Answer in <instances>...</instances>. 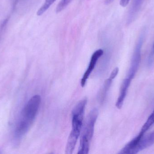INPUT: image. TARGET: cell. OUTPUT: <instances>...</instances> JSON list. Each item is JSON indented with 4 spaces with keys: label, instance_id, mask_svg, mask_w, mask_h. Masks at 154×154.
<instances>
[{
    "label": "cell",
    "instance_id": "1",
    "mask_svg": "<svg viewBox=\"0 0 154 154\" xmlns=\"http://www.w3.org/2000/svg\"><path fill=\"white\" fill-rule=\"evenodd\" d=\"M41 102L39 95L33 96L21 112L14 132V140L20 141L29 131L37 116Z\"/></svg>",
    "mask_w": 154,
    "mask_h": 154
},
{
    "label": "cell",
    "instance_id": "2",
    "mask_svg": "<svg viewBox=\"0 0 154 154\" xmlns=\"http://www.w3.org/2000/svg\"><path fill=\"white\" fill-rule=\"evenodd\" d=\"M87 103V99L83 98L77 103L72 111V130L69 137L66 149V151L69 152H74L78 138L80 134Z\"/></svg>",
    "mask_w": 154,
    "mask_h": 154
},
{
    "label": "cell",
    "instance_id": "3",
    "mask_svg": "<svg viewBox=\"0 0 154 154\" xmlns=\"http://www.w3.org/2000/svg\"><path fill=\"white\" fill-rule=\"evenodd\" d=\"M144 35L142 34L139 37L135 47L127 75L121 85L119 91V94L121 96H126L131 82L135 77L136 74L139 69L141 62L142 47Z\"/></svg>",
    "mask_w": 154,
    "mask_h": 154
},
{
    "label": "cell",
    "instance_id": "4",
    "mask_svg": "<svg viewBox=\"0 0 154 154\" xmlns=\"http://www.w3.org/2000/svg\"><path fill=\"white\" fill-rule=\"evenodd\" d=\"M98 116V110L97 108H95L91 111L87 116L82 127L78 154L88 153Z\"/></svg>",
    "mask_w": 154,
    "mask_h": 154
},
{
    "label": "cell",
    "instance_id": "5",
    "mask_svg": "<svg viewBox=\"0 0 154 154\" xmlns=\"http://www.w3.org/2000/svg\"><path fill=\"white\" fill-rule=\"evenodd\" d=\"M154 144V131L139 139L131 150L129 154H135Z\"/></svg>",
    "mask_w": 154,
    "mask_h": 154
},
{
    "label": "cell",
    "instance_id": "6",
    "mask_svg": "<svg viewBox=\"0 0 154 154\" xmlns=\"http://www.w3.org/2000/svg\"><path fill=\"white\" fill-rule=\"evenodd\" d=\"M103 53H104V51L103 50L99 49L96 51L92 54L91 58L88 67L84 73L81 81V85L82 87L85 86L87 80L88 79L91 72L95 68V66L99 59L103 55Z\"/></svg>",
    "mask_w": 154,
    "mask_h": 154
},
{
    "label": "cell",
    "instance_id": "7",
    "mask_svg": "<svg viewBox=\"0 0 154 154\" xmlns=\"http://www.w3.org/2000/svg\"><path fill=\"white\" fill-rule=\"evenodd\" d=\"M144 0H134L128 17L127 23L130 24L135 19L143 5Z\"/></svg>",
    "mask_w": 154,
    "mask_h": 154
},
{
    "label": "cell",
    "instance_id": "8",
    "mask_svg": "<svg viewBox=\"0 0 154 154\" xmlns=\"http://www.w3.org/2000/svg\"><path fill=\"white\" fill-rule=\"evenodd\" d=\"M153 125H154V109L153 111L152 112L149 117L147 118L146 121L145 123L144 124L139 134L134 138H135V140L137 141H139V139L142 138L144 135H145L146 132Z\"/></svg>",
    "mask_w": 154,
    "mask_h": 154
},
{
    "label": "cell",
    "instance_id": "9",
    "mask_svg": "<svg viewBox=\"0 0 154 154\" xmlns=\"http://www.w3.org/2000/svg\"><path fill=\"white\" fill-rule=\"evenodd\" d=\"M57 0H45L42 6L37 11V15L40 16L43 14Z\"/></svg>",
    "mask_w": 154,
    "mask_h": 154
},
{
    "label": "cell",
    "instance_id": "10",
    "mask_svg": "<svg viewBox=\"0 0 154 154\" xmlns=\"http://www.w3.org/2000/svg\"><path fill=\"white\" fill-rule=\"evenodd\" d=\"M73 0H61L57 6L56 11L59 13L64 10Z\"/></svg>",
    "mask_w": 154,
    "mask_h": 154
},
{
    "label": "cell",
    "instance_id": "11",
    "mask_svg": "<svg viewBox=\"0 0 154 154\" xmlns=\"http://www.w3.org/2000/svg\"><path fill=\"white\" fill-rule=\"evenodd\" d=\"M113 79L110 78V77L108 79L106 80L105 84H104V87H103V90H102V92H101V98L103 99V97H105V95L106 94L107 91L109 90V87H110V85L112 83V80Z\"/></svg>",
    "mask_w": 154,
    "mask_h": 154
},
{
    "label": "cell",
    "instance_id": "12",
    "mask_svg": "<svg viewBox=\"0 0 154 154\" xmlns=\"http://www.w3.org/2000/svg\"><path fill=\"white\" fill-rule=\"evenodd\" d=\"M154 60V44L153 46L152 49V52L149 55V58H148V64L149 65H152V63L153 62Z\"/></svg>",
    "mask_w": 154,
    "mask_h": 154
},
{
    "label": "cell",
    "instance_id": "13",
    "mask_svg": "<svg viewBox=\"0 0 154 154\" xmlns=\"http://www.w3.org/2000/svg\"><path fill=\"white\" fill-rule=\"evenodd\" d=\"M119 71V69L118 68H116L114 69L111 72V74H110L109 77L114 80L116 77L117 76Z\"/></svg>",
    "mask_w": 154,
    "mask_h": 154
},
{
    "label": "cell",
    "instance_id": "14",
    "mask_svg": "<svg viewBox=\"0 0 154 154\" xmlns=\"http://www.w3.org/2000/svg\"><path fill=\"white\" fill-rule=\"evenodd\" d=\"M130 0H120V4L123 6H126L128 5Z\"/></svg>",
    "mask_w": 154,
    "mask_h": 154
},
{
    "label": "cell",
    "instance_id": "15",
    "mask_svg": "<svg viewBox=\"0 0 154 154\" xmlns=\"http://www.w3.org/2000/svg\"><path fill=\"white\" fill-rule=\"evenodd\" d=\"M113 1H114V0H105V3L106 4H110Z\"/></svg>",
    "mask_w": 154,
    "mask_h": 154
}]
</instances>
